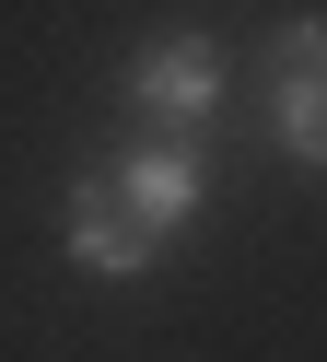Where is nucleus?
<instances>
[{"label":"nucleus","mask_w":327,"mask_h":362,"mask_svg":"<svg viewBox=\"0 0 327 362\" xmlns=\"http://www.w3.org/2000/svg\"><path fill=\"white\" fill-rule=\"evenodd\" d=\"M269 82H280V141L304 164H327V24H292L269 47Z\"/></svg>","instance_id":"7ed1b4c3"},{"label":"nucleus","mask_w":327,"mask_h":362,"mask_svg":"<svg viewBox=\"0 0 327 362\" xmlns=\"http://www.w3.org/2000/svg\"><path fill=\"white\" fill-rule=\"evenodd\" d=\"M129 105L152 117V141H199L210 105H222V47L210 35H152L129 59Z\"/></svg>","instance_id":"f03ea898"},{"label":"nucleus","mask_w":327,"mask_h":362,"mask_svg":"<svg viewBox=\"0 0 327 362\" xmlns=\"http://www.w3.org/2000/svg\"><path fill=\"white\" fill-rule=\"evenodd\" d=\"M199 152L187 141H140L117 152V164H93L82 187H70V257L93 269V281H140V269L164 257V234H187L199 222Z\"/></svg>","instance_id":"f257e3e1"}]
</instances>
